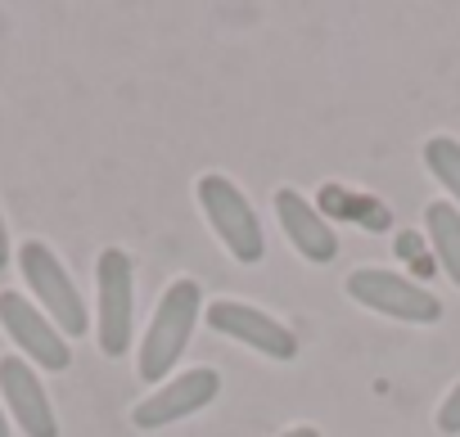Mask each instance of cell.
I'll use <instances>...</instances> for the list:
<instances>
[{"instance_id": "277c9868", "label": "cell", "mask_w": 460, "mask_h": 437, "mask_svg": "<svg viewBox=\"0 0 460 437\" xmlns=\"http://www.w3.org/2000/svg\"><path fill=\"white\" fill-rule=\"evenodd\" d=\"M19 271L37 298V307L55 320V329L64 338H82L91 334V311H86V298L82 289L73 284L68 267L59 262V253L46 244V240H23L19 249Z\"/></svg>"}, {"instance_id": "6da1fadb", "label": "cell", "mask_w": 460, "mask_h": 437, "mask_svg": "<svg viewBox=\"0 0 460 437\" xmlns=\"http://www.w3.org/2000/svg\"><path fill=\"white\" fill-rule=\"evenodd\" d=\"M199 320H203V289H199V280H172L158 293V307L149 316V329H145V338L136 347V374H140V383H167L172 379V365L190 347Z\"/></svg>"}, {"instance_id": "5b68a950", "label": "cell", "mask_w": 460, "mask_h": 437, "mask_svg": "<svg viewBox=\"0 0 460 437\" xmlns=\"http://www.w3.org/2000/svg\"><path fill=\"white\" fill-rule=\"evenodd\" d=\"M343 293L357 307L388 316L397 325H438L442 320V298L433 289L406 280L402 271H388V267H357L343 280Z\"/></svg>"}, {"instance_id": "52a82bcc", "label": "cell", "mask_w": 460, "mask_h": 437, "mask_svg": "<svg viewBox=\"0 0 460 437\" xmlns=\"http://www.w3.org/2000/svg\"><path fill=\"white\" fill-rule=\"evenodd\" d=\"M0 329L10 334V343L19 347V356L46 374H64L73 365V347L68 338L55 329V320L23 293L5 289L0 293Z\"/></svg>"}, {"instance_id": "8fae6325", "label": "cell", "mask_w": 460, "mask_h": 437, "mask_svg": "<svg viewBox=\"0 0 460 437\" xmlns=\"http://www.w3.org/2000/svg\"><path fill=\"white\" fill-rule=\"evenodd\" d=\"M424 231H429V244H433V258L442 267V275L460 289V207L438 198L424 207Z\"/></svg>"}, {"instance_id": "7a4b0ae2", "label": "cell", "mask_w": 460, "mask_h": 437, "mask_svg": "<svg viewBox=\"0 0 460 437\" xmlns=\"http://www.w3.org/2000/svg\"><path fill=\"white\" fill-rule=\"evenodd\" d=\"M194 198H199V212H203V222L208 231L221 240V249L235 258L240 267H258L267 258V235H262V222H258V212L249 203V194L221 176V171H203L194 180Z\"/></svg>"}, {"instance_id": "30bf717a", "label": "cell", "mask_w": 460, "mask_h": 437, "mask_svg": "<svg viewBox=\"0 0 460 437\" xmlns=\"http://www.w3.org/2000/svg\"><path fill=\"white\" fill-rule=\"evenodd\" d=\"M271 207H276V222L285 231V240L294 244V253L312 267H330L339 258V235L325 216L316 212V203L307 194H298L294 185H280L271 194Z\"/></svg>"}, {"instance_id": "4fadbf2b", "label": "cell", "mask_w": 460, "mask_h": 437, "mask_svg": "<svg viewBox=\"0 0 460 437\" xmlns=\"http://www.w3.org/2000/svg\"><path fill=\"white\" fill-rule=\"evenodd\" d=\"M433 424H438V433H442V437H460V379H456V383L447 388V397L438 401Z\"/></svg>"}, {"instance_id": "9a60e30c", "label": "cell", "mask_w": 460, "mask_h": 437, "mask_svg": "<svg viewBox=\"0 0 460 437\" xmlns=\"http://www.w3.org/2000/svg\"><path fill=\"white\" fill-rule=\"evenodd\" d=\"M280 437H321V428H312V424H298V428H285Z\"/></svg>"}, {"instance_id": "9c48e42d", "label": "cell", "mask_w": 460, "mask_h": 437, "mask_svg": "<svg viewBox=\"0 0 460 437\" xmlns=\"http://www.w3.org/2000/svg\"><path fill=\"white\" fill-rule=\"evenodd\" d=\"M0 401H5L10 419L23 428V437H59V419H55L50 392H46L37 365H28L19 352L0 356Z\"/></svg>"}, {"instance_id": "3957f363", "label": "cell", "mask_w": 460, "mask_h": 437, "mask_svg": "<svg viewBox=\"0 0 460 437\" xmlns=\"http://www.w3.org/2000/svg\"><path fill=\"white\" fill-rule=\"evenodd\" d=\"M95 338L109 361L127 356L136 338V262L127 249H100L95 258Z\"/></svg>"}, {"instance_id": "2e32d148", "label": "cell", "mask_w": 460, "mask_h": 437, "mask_svg": "<svg viewBox=\"0 0 460 437\" xmlns=\"http://www.w3.org/2000/svg\"><path fill=\"white\" fill-rule=\"evenodd\" d=\"M0 437H10V415H5V406H0Z\"/></svg>"}, {"instance_id": "8992f818", "label": "cell", "mask_w": 460, "mask_h": 437, "mask_svg": "<svg viewBox=\"0 0 460 437\" xmlns=\"http://www.w3.org/2000/svg\"><path fill=\"white\" fill-rule=\"evenodd\" d=\"M203 320L212 334L230 338V343H244L249 352L267 356V361H294L298 356V334L276 320L271 311L253 307V302H240V298H212L203 307Z\"/></svg>"}, {"instance_id": "7c38bea8", "label": "cell", "mask_w": 460, "mask_h": 437, "mask_svg": "<svg viewBox=\"0 0 460 437\" xmlns=\"http://www.w3.org/2000/svg\"><path fill=\"white\" fill-rule=\"evenodd\" d=\"M424 167L447 189V203L460 207V140L456 135H429L424 140Z\"/></svg>"}, {"instance_id": "ba28073f", "label": "cell", "mask_w": 460, "mask_h": 437, "mask_svg": "<svg viewBox=\"0 0 460 437\" xmlns=\"http://www.w3.org/2000/svg\"><path fill=\"white\" fill-rule=\"evenodd\" d=\"M217 397H221V374L212 365H194V370H181L167 383H158L145 401H136L131 424L140 433H154V428H167V424H181V419L208 410Z\"/></svg>"}, {"instance_id": "5bb4252c", "label": "cell", "mask_w": 460, "mask_h": 437, "mask_svg": "<svg viewBox=\"0 0 460 437\" xmlns=\"http://www.w3.org/2000/svg\"><path fill=\"white\" fill-rule=\"evenodd\" d=\"M10 267V226H5V212H0V271Z\"/></svg>"}]
</instances>
